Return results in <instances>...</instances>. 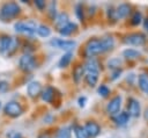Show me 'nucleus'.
<instances>
[{"label": "nucleus", "mask_w": 148, "mask_h": 138, "mask_svg": "<svg viewBox=\"0 0 148 138\" xmlns=\"http://www.w3.org/2000/svg\"><path fill=\"white\" fill-rule=\"evenodd\" d=\"M20 14H21V7L15 1L5 2L0 7V20L2 22H9L16 19Z\"/></svg>", "instance_id": "1"}, {"label": "nucleus", "mask_w": 148, "mask_h": 138, "mask_svg": "<svg viewBox=\"0 0 148 138\" xmlns=\"http://www.w3.org/2000/svg\"><path fill=\"white\" fill-rule=\"evenodd\" d=\"M104 52L101 38H90L84 45V55L88 58H94L97 55Z\"/></svg>", "instance_id": "2"}, {"label": "nucleus", "mask_w": 148, "mask_h": 138, "mask_svg": "<svg viewBox=\"0 0 148 138\" xmlns=\"http://www.w3.org/2000/svg\"><path fill=\"white\" fill-rule=\"evenodd\" d=\"M18 68L24 73H30L37 68L36 58L32 55L23 53L18 59Z\"/></svg>", "instance_id": "3"}, {"label": "nucleus", "mask_w": 148, "mask_h": 138, "mask_svg": "<svg viewBox=\"0 0 148 138\" xmlns=\"http://www.w3.org/2000/svg\"><path fill=\"white\" fill-rule=\"evenodd\" d=\"M37 23L34 20H27V21H18L14 24V30L20 34H25L28 36H31L36 32Z\"/></svg>", "instance_id": "4"}, {"label": "nucleus", "mask_w": 148, "mask_h": 138, "mask_svg": "<svg viewBox=\"0 0 148 138\" xmlns=\"http://www.w3.org/2000/svg\"><path fill=\"white\" fill-rule=\"evenodd\" d=\"M24 109L17 101H9L3 106V114L12 118H17L23 114Z\"/></svg>", "instance_id": "5"}, {"label": "nucleus", "mask_w": 148, "mask_h": 138, "mask_svg": "<svg viewBox=\"0 0 148 138\" xmlns=\"http://www.w3.org/2000/svg\"><path fill=\"white\" fill-rule=\"evenodd\" d=\"M50 45L53 46V48H57V49H61L66 52H71L74 46L76 45L75 41H72V39H64V38H52L50 41Z\"/></svg>", "instance_id": "6"}, {"label": "nucleus", "mask_w": 148, "mask_h": 138, "mask_svg": "<svg viewBox=\"0 0 148 138\" xmlns=\"http://www.w3.org/2000/svg\"><path fill=\"white\" fill-rule=\"evenodd\" d=\"M146 42V36L141 32H131L124 37V43L128 45H134V46H140L145 44Z\"/></svg>", "instance_id": "7"}, {"label": "nucleus", "mask_w": 148, "mask_h": 138, "mask_svg": "<svg viewBox=\"0 0 148 138\" xmlns=\"http://www.w3.org/2000/svg\"><path fill=\"white\" fill-rule=\"evenodd\" d=\"M121 96L120 95H116L113 96L106 104V112L109 115H116L118 114V111L120 110L121 107Z\"/></svg>", "instance_id": "8"}, {"label": "nucleus", "mask_w": 148, "mask_h": 138, "mask_svg": "<svg viewBox=\"0 0 148 138\" xmlns=\"http://www.w3.org/2000/svg\"><path fill=\"white\" fill-rule=\"evenodd\" d=\"M127 112L130 116L133 117H139L141 114V107H140V102L134 99V97H130L127 100Z\"/></svg>", "instance_id": "9"}, {"label": "nucleus", "mask_w": 148, "mask_h": 138, "mask_svg": "<svg viewBox=\"0 0 148 138\" xmlns=\"http://www.w3.org/2000/svg\"><path fill=\"white\" fill-rule=\"evenodd\" d=\"M42 90H43V88H42V83L39 81H31L27 86V94L31 99L38 97L40 95Z\"/></svg>", "instance_id": "10"}, {"label": "nucleus", "mask_w": 148, "mask_h": 138, "mask_svg": "<svg viewBox=\"0 0 148 138\" xmlns=\"http://www.w3.org/2000/svg\"><path fill=\"white\" fill-rule=\"evenodd\" d=\"M83 128H84L86 132L88 133L89 138H90V137L94 138V137L98 136L99 132H101V126H99V124H98L97 122H95V121H88V122H86V124H84Z\"/></svg>", "instance_id": "11"}, {"label": "nucleus", "mask_w": 148, "mask_h": 138, "mask_svg": "<svg viewBox=\"0 0 148 138\" xmlns=\"http://www.w3.org/2000/svg\"><path fill=\"white\" fill-rule=\"evenodd\" d=\"M56 88L54 87H52V86H46L43 90H42V93H40V97H42V100L44 101V102H46V103H52L54 100H56Z\"/></svg>", "instance_id": "12"}, {"label": "nucleus", "mask_w": 148, "mask_h": 138, "mask_svg": "<svg viewBox=\"0 0 148 138\" xmlns=\"http://www.w3.org/2000/svg\"><path fill=\"white\" fill-rule=\"evenodd\" d=\"M53 21H54V27H56V29H57L58 31H59L60 29H62L66 24H68V23L71 22L68 14L65 13V12H61V13L57 14V16H56V19H54Z\"/></svg>", "instance_id": "13"}, {"label": "nucleus", "mask_w": 148, "mask_h": 138, "mask_svg": "<svg viewBox=\"0 0 148 138\" xmlns=\"http://www.w3.org/2000/svg\"><path fill=\"white\" fill-rule=\"evenodd\" d=\"M13 36L9 35H1L0 36V53L1 55H8L10 45H12Z\"/></svg>", "instance_id": "14"}, {"label": "nucleus", "mask_w": 148, "mask_h": 138, "mask_svg": "<svg viewBox=\"0 0 148 138\" xmlns=\"http://www.w3.org/2000/svg\"><path fill=\"white\" fill-rule=\"evenodd\" d=\"M99 78V72H92V71H84V82L89 87H95L97 85Z\"/></svg>", "instance_id": "15"}, {"label": "nucleus", "mask_w": 148, "mask_h": 138, "mask_svg": "<svg viewBox=\"0 0 148 138\" xmlns=\"http://www.w3.org/2000/svg\"><path fill=\"white\" fill-rule=\"evenodd\" d=\"M131 13V6L128 3H120L116 9V16L118 19H125Z\"/></svg>", "instance_id": "16"}, {"label": "nucleus", "mask_w": 148, "mask_h": 138, "mask_svg": "<svg viewBox=\"0 0 148 138\" xmlns=\"http://www.w3.org/2000/svg\"><path fill=\"white\" fill-rule=\"evenodd\" d=\"M83 75H84V65H82V64L75 65L74 68H73V80H74V82L79 83Z\"/></svg>", "instance_id": "17"}, {"label": "nucleus", "mask_w": 148, "mask_h": 138, "mask_svg": "<svg viewBox=\"0 0 148 138\" xmlns=\"http://www.w3.org/2000/svg\"><path fill=\"white\" fill-rule=\"evenodd\" d=\"M130 117H131V116L128 115L127 111H121V112L117 114V115L113 117V121H114V123H116L117 125H125V124L128 123Z\"/></svg>", "instance_id": "18"}, {"label": "nucleus", "mask_w": 148, "mask_h": 138, "mask_svg": "<svg viewBox=\"0 0 148 138\" xmlns=\"http://www.w3.org/2000/svg\"><path fill=\"white\" fill-rule=\"evenodd\" d=\"M76 29H77V24H76L75 22H69V23L66 24L62 29L59 30V34H60L61 36H69V35H72Z\"/></svg>", "instance_id": "19"}, {"label": "nucleus", "mask_w": 148, "mask_h": 138, "mask_svg": "<svg viewBox=\"0 0 148 138\" xmlns=\"http://www.w3.org/2000/svg\"><path fill=\"white\" fill-rule=\"evenodd\" d=\"M72 57H73L72 51H71V52H66V53H64V55L60 57L59 61H58V66H59L60 68H65V67H67V66L71 64V61H72Z\"/></svg>", "instance_id": "20"}, {"label": "nucleus", "mask_w": 148, "mask_h": 138, "mask_svg": "<svg viewBox=\"0 0 148 138\" xmlns=\"http://www.w3.org/2000/svg\"><path fill=\"white\" fill-rule=\"evenodd\" d=\"M84 71H92V72H99V65L98 61L95 58H88L86 65H84Z\"/></svg>", "instance_id": "21"}, {"label": "nucleus", "mask_w": 148, "mask_h": 138, "mask_svg": "<svg viewBox=\"0 0 148 138\" xmlns=\"http://www.w3.org/2000/svg\"><path fill=\"white\" fill-rule=\"evenodd\" d=\"M101 39H102V44H103V49H104V52H106V51L111 50V49L114 46V38H113L112 36L108 35V36H104V37H102Z\"/></svg>", "instance_id": "22"}, {"label": "nucleus", "mask_w": 148, "mask_h": 138, "mask_svg": "<svg viewBox=\"0 0 148 138\" xmlns=\"http://www.w3.org/2000/svg\"><path fill=\"white\" fill-rule=\"evenodd\" d=\"M138 82H139V87L141 88V90L148 94V74L141 73L138 78Z\"/></svg>", "instance_id": "23"}, {"label": "nucleus", "mask_w": 148, "mask_h": 138, "mask_svg": "<svg viewBox=\"0 0 148 138\" xmlns=\"http://www.w3.org/2000/svg\"><path fill=\"white\" fill-rule=\"evenodd\" d=\"M72 137V128L71 126H62L58 129L56 133V138H71Z\"/></svg>", "instance_id": "24"}, {"label": "nucleus", "mask_w": 148, "mask_h": 138, "mask_svg": "<svg viewBox=\"0 0 148 138\" xmlns=\"http://www.w3.org/2000/svg\"><path fill=\"white\" fill-rule=\"evenodd\" d=\"M36 32L38 36L40 37H49L51 35V29L49 26L46 24H39L37 26V29H36Z\"/></svg>", "instance_id": "25"}, {"label": "nucleus", "mask_w": 148, "mask_h": 138, "mask_svg": "<svg viewBox=\"0 0 148 138\" xmlns=\"http://www.w3.org/2000/svg\"><path fill=\"white\" fill-rule=\"evenodd\" d=\"M73 131H74V135H75V138H89L88 133L86 132V130L82 125L75 124L73 126Z\"/></svg>", "instance_id": "26"}, {"label": "nucleus", "mask_w": 148, "mask_h": 138, "mask_svg": "<svg viewBox=\"0 0 148 138\" xmlns=\"http://www.w3.org/2000/svg\"><path fill=\"white\" fill-rule=\"evenodd\" d=\"M140 55H141V53H140L138 50L132 49V48H128V49H126V50L123 51V56H124L125 58H127V59H135V58L140 57Z\"/></svg>", "instance_id": "27"}, {"label": "nucleus", "mask_w": 148, "mask_h": 138, "mask_svg": "<svg viewBox=\"0 0 148 138\" xmlns=\"http://www.w3.org/2000/svg\"><path fill=\"white\" fill-rule=\"evenodd\" d=\"M97 92H98V94H99L102 97H108V96L110 95V93H111L110 88H109L106 85H104V83H101V85L98 86Z\"/></svg>", "instance_id": "28"}, {"label": "nucleus", "mask_w": 148, "mask_h": 138, "mask_svg": "<svg viewBox=\"0 0 148 138\" xmlns=\"http://www.w3.org/2000/svg\"><path fill=\"white\" fill-rule=\"evenodd\" d=\"M141 21H142V14H141L139 10H135V12L133 13L132 17H131V23H132L133 26H138V24L141 23Z\"/></svg>", "instance_id": "29"}, {"label": "nucleus", "mask_w": 148, "mask_h": 138, "mask_svg": "<svg viewBox=\"0 0 148 138\" xmlns=\"http://www.w3.org/2000/svg\"><path fill=\"white\" fill-rule=\"evenodd\" d=\"M57 3L54 2V1H52L51 3H50V6H49V16H50V19L51 20H54L56 19V16H57Z\"/></svg>", "instance_id": "30"}, {"label": "nucleus", "mask_w": 148, "mask_h": 138, "mask_svg": "<svg viewBox=\"0 0 148 138\" xmlns=\"http://www.w3.org/2000/svg\"><path fill=\"white\" fill-rule=\"evenodd\" d=\"M83 13H84V10H83V6H82V3H77L76 7H75V14H76V16H77V19H79L80 21H82L83 17H84Z\"/></svg>", "instance_id": "31"}, {"label": "nucleus", "mask_w": 148, "mask_h": 138, "mask_svg": "<svg viewBox=\"0 0 148 138\" xmlns=\"http://www.w3.org/2000/svg\"><path fill=\"white\" fill-rule=\"evenodd\" d=\"M119 65H120L119 58H112V59L109 61V67H111V68L117 70V68H119Z\"/></svg>", "instance_id": "32"}, {"label": "nucleus", "mask_w": 148, "mask_h": 138, "mask_svg": "<svg viewBox=\"0 0 148 138\" xmlns=\"http://www.w3.org/2000/svg\"><path fill=\"white\" fill-rule=\"evenodd\" d=\"M9 88V83L5 80H0V93H5L7 92Z\"/></svg>", "instance_id": "33"}, {"label": "nucleus", "mask_w": 148, "mask_h": 138, "mask_svg": "<svg viewBox=\"0 0 148 138\" xmlns=\"http://www.w3.org/2000/svg\"><path fill=\"white\" fill-rule=\"evenodd\" d=\"M34 3H35V6H36L39 10H43V9H45V7H46V2L43 1V0H36Z\"/></svg>", "instance_id": "34"}, {"label": "nucleus", "mask_w": 148, "mask_h": 138, "mask_svg": "<svg viewBox=\"0 0 148 138\" xmlns=\"http://www.w3.org/2000/svg\"><path fill=\"white\" fill-rule=\"evenodd\" d=\"M108 17L112 21H116L117 20V16H116V9L113 8H109L108 9Z\"/></svg>", "instance_id": "35"}, {"label": "nucleus", "mask_w": 148, "mask_h": 138, "mask_svg": "<svg viewBox=\"0 0 148 138\" xmlns=\"http://www.w3.org/2000/svg\"><path fill=\"white\" fill-rule=\"evenodd\" d=\"M120 74H121V70H120V68H117V70H114V71L112 72V74H111V79L114 80V79H117Z\"/></svg>", "instance_id": "36"}, {"label": "nucleus", "mask_w": 148, "mask_h": 138, "mask_svg": "<svg viewBox=\"0 0 148 138\" xmlns=\"http://www.w3.org/2000/svg\"><path fill=\"white\" fill-rule=\"evenodd\" d=\"M86 102H87V97L86 96H80L79 100H77V103L80 107H84L86 106Z\"/></svg>", "instance_id": "37"}, {"label": "nucleus", "mask_w": 148, "mask_h": 138, "mask_svg": "<svg viewBox=\"0 0 148 138\" xmlns=\"http://www.w3.org/2000/svg\"><path fill=\"white\" fill-rule=\"evenodd\" d=\"M37 138H52V137H51V135H50L49 132L44 131V132H40V133L37 136Z\"/></svg>", "instance_id": "38"}, {"label": "nucleus", "mask_w": 148, "mask_h": 138, "mask_svg": "<svg viewBox=\"0 0 148 138\" xmlns=\"http://www.w3.org/2000/svg\"><path fill=\"white\" fill-rule=\"evenodd\" d=\"M52 116L51 115H47L46 117H44V123H52Z\"/></svg>", "instance_id": "39"}, {"label": "nucleus", "mask_w": 148, "mask_h": 138, "mask_svg": "<svg viewBox=\"0 0 148 138\" xmlns=\"http://www.w3.org/2000/svg\"><path fill=\"white\" fill-rule=\"evenodd\" d=\"M9 138H22V135L21 133H17V132H14Z\"/></svg>", "instance_id": "40"}, {"label": "nucleus", "mask_w": 148, "mask_h": 138, "mask_svg": "<svg viewBox=\"0 0 148 138\" xmlns=\"http://www.w3.org/2000/svg\"><path fill=\"white\" fill-rule=\"evenodd\" d=\"M143 27H145V29L148 31V17H146V19L143 20Z\"/></svg>", "instance_id": "41"}, {"label": "nucleus", "mask_w": 148, "mask_h": 138, "mask_svg": "<svg viewBox=\"0 0 148 138\" xmlns=\"http://www.w3.org/2000/svg\"><path fill=\"white\" fill-rule=\"evenodd\" d=\"M145 118H146V119L148 121V108H147V109L145 110Z\"/></svg>", "instance_id": "42"}, {"label": "nucleus", "mask_w": 148, "mask_h": 138, "mask_svg": "<svg viewBox=\"0 0 148 138\" xmlns=\"http://www.w3.org/2000/svg\"><path fill=\"white\" fill-rule=\"evenodd\" d=\"M0 109H1V101H0Z\"/></svg>", "instance_id": "43"}]
</instances>
